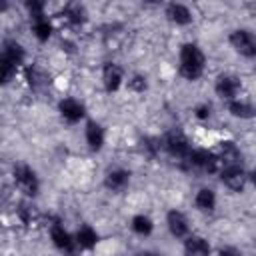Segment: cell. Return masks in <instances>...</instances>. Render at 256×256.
<instances>
[{"mask_svg": "<svg viewBox=\"0 0 256 256\" xmlns=\"http://www.w3.org/2000/svg\"><path fill=\"white\" fill-rule=\"evenodd\" d=\"M62 16H64L70 24H82V22H84V8L78 6V4H70V6L64 8Z\"/></svg>", "mask_w": 256, "mask_h": 256, "instance_id": "603a6c76", "label": "cell"}, {"mask_svg": "<svg viewBox=\"0 0 256 256\" xmlns=\"http://www.w3.org/2000/svg\"><path fill=\"white\" fill-rule=\"evenodd\" d=\"M194 204L200 212H212L216 208V194L210 188H200L194 196Z\"/></svg>", "mask_w": 256, "mask_h": 256, "instance_id": "d6986e66", "label": "cell"}, {"mask_svg": "<svg viewBox=\"0 0 256 256\" xmlns=\"http://www.w3.org/2000/svg\"><path fill=\"white\" fill-rule=\"evenodd\" d=\"M14 182L16 186L26 194V196H36L40 190V180L36 176V172L28 166V164H18L14 166Z\"/></svg>", "mask_w": 256, "mask_h": 256, "instance_id": "3957f363", "label": "cell"}, {"mask_svg": "<svg viewBox=\"0 0 256 256\" xmlns=\"http://www.w3.org/2000/svg\"><path fill=\"white\" fill-rule=\"evenodd\" d=\"M138 256H160V254H156V252H142V254H138Z\"/></svg>", "mask_w": 256, "mask_h": 256, "instance_id": "4316f807", "label": "cell"}, {"mask_svg": "<svg viewBox=\"0 0 256 256\" xmlns=\"http://www.w3.org/2000/svg\"><path fill=\"white\" fill-rule=\"evenodd\" d=\"M218 256H242V252L232 248V246H224V248L218 250Z\"/></svg>", "mask_w": 256, "mask_h": 256, "instance_id": "484cf974", "label": "cell"}, {"mask_svg": "<svg viewBox=\"0 0 256 256\" xmlns=\"http://www.w3.org/2000/svg\"><path fill=\"white\" fill-rule=\"evenodd\" d=\"M220 180L222 184L232 190V192H242L248 180L246 170L242 168V164H230V166H222L220 168Z\"/></svg>", "mask_w": 256, "mask_h": 256, "instance_id": "5b68a950", "label": "cell"}, {"mask_svg": "<svg viewBox=\"0 0 256 256\" xmlns=\"http://www.w3.org/2000/svg\"><path fill=\"white\" fill-rule=\"evenodd\" d=\"M4 8H6V4H4V2H0V10H4Z\"/></svg>", "mask_w": 256, "mask_h": 256, "instance_id": "83f0119b", "label": "cell"}, {"mask_svg": "<svg viewBox=\"0 0 256 256\" xmlns=\"http://www.w3.org/2000/svg\"><path fill=\"white\" fill-rule=\"evenodd\" d=\"M130 228H132L136 234H140V236H148V234L154 230V222H152L150 216H146V214H136V216L130 220Z\"/></svg>", "mask_w": 256, "mask_h": 256, "instance_id": "7402d4cb", "label": "cell"}, {"mask_svg": "<svg viewBox=\"0 0 256 256\" xmlns=\"http://www.w3.org/2000/svg\"><path fill=\"white\" fill-rule=\"evenodd\" d=\"M130 184V172L128 170H122V168H116V170H110L104 178V186L112 192H122L126 190V186Z\"/></svg>", "mask_w": 256, "mask_h": 256, "instance_id": "4fadbf2b", "label": "cell"}, {"mask_svg": "<svg viewBox=\"0 0 256 256\" xmlns=\"http://www.w3.org/2000/svg\"><path fill=\"white\" fill-rule=\"evenodd\" d=\"M86 144L92 152H100L104 146V128L98 122H88L86 124Z\"/></svg>", "mask_w": 256, "mask_h": 256, "instance_id": "9a60e30c", "label": "cell"}, {"mask_svg": "<svg viewBox=\"0 0 256 256\" xmlns=\"http://www.w3.org/2000/svg\"><path fill=\"white\" fill-rule=\"evenodd\" d=\"M166 224L172 236L176 238H186L188 236V220L180 210H170L166 214Z\"/></svg>", "mask_w": 256, "mask_h": 256, "instance_id": "7c38bea8", "label": "cell"}, {"mask_svg": "<svg viewBox=\"0 0 256 256\" xmlns=\"http://www.w3.org/2000/svg\"><path fill=\"white\" fill-rule=\"evenodd\" d=\"M228 112L234 116V118H242V120H248L254 116V106L246 100H240V98H234L228 102Z\"/></svg>", "mask_w": 256, "mask_h": 256, "instance_id": "ffe728a7", "label": "cell"}, {"mask_svg": "<svg viewBox=\"0 0 256 256\" xmlns=\"http://www.w3.org/2000/svg\"><path fill=\"white\" fill-rule=\"evenodd\" d=\"M220 166H230V164H242V154L234 142H222L220 152L216 154Z\"/></svg>", "mask_w": 256, "mask_h": 256, "instance_id": "2e32d148", "label": "cell"}, {"mask_svg": "<svg viewBox=\"0 0 256 256\" xmlns=\"http://www.w3.org/2000/svg\"><path fill=\"white\" fill-rule=\"evenodd\" d=\"M74 240H76V246H78L80 250H92V248L98 244V232H96L92 226L84 224V226L78 228Z\"/></svg>", "mask_w": 256, "mask_h": 256, "instance_id": "e0dca14e", "label": "cell"}, {"mask_svg": "<svg viewBox=\"0 0 256 256\" xmlns=\"http://www.w3.org/2000/svg\"><path fill=\"white\" fill-rule=\"evenodd\" d=\"M24 62V48L16 40H6L0 48V84H8Z\"/></svg>", "mask_w": 256, "mask_h": 256, "instance_id": "7a4b0ae2", "label": "cell"}, {"mask_svg": "<svg viewBox=\"0 0 256 256\" xmlns=\"http://www.w3.org/2000/svg\"><path fill=\"white\" fill-rule=\"evenodd\" d=\"M184 254L186 256H210V244L202 236H186L184 240Z\"/></svg>", "mask_w": 256, "mask_h": 256, "instance_id": "5bb4252c", "label": "cell"}, {"mask_svg": "<svg viewBox=\"0 0 256 256\" xmlns=\"http://www.w3.org/2000/svg\"><path fill=\"white\" fill-rule=\"evenodd\" d=\"M194 114H196V118H200V120H206V118L210 116V106H208V104H200V106H196Z\"/></svg>", "mask_w": 256, "mask_h": 256, "instance_id": "d4e9b609", "label": "cell"}, {"mask_svg": "<svg viewBox=\"0 0 256 256\" xmlns=\"http://www.w3.org/2000/svg\"><path fill=\"white\" fill-rule=\"evenodd\" d=\"M32 32H34V36H36L40 42H46V40L50 38V34H52V24H50V20H48L46 16H36V18H32Z\"/></svg>", "mask_w": 256, "mask_h": 256, "instance_id": "44dd1931", "label": "cell"}, {"mask_svg": "<svg viewBox=\"0 0 256 256\" xmlns=\"http://www.w3.org/2000/svg\"><path fill=\"white\" fill-rule=\"evenodd\" d=\"M238 92H240V80L236 76H232V74L218 76V80H216V94L220 98L230 102V100H234L238 96Z\"/></svg>", "mask_w": 256, "mask_h": 256, "instance_id": "30bf717a", "label": "cell"}, {"mask_svg": "<svg viewBox=\"0 0 256 256\" xmlns=\"http://www.w3.org/2000/svg\"><path fill=\"white\" fill-rule=\"evenodd\" d=\"M58 110H60L62 118H64L66 122H70V124L80 122V120L84 118V114H86L84 104H82L80 100H76V98H64V100H60Z\"/></svg>", "mask_w": 256, "mask_h": 256, "instance_id": "9c48e42d", "label": "cell"}, {"mask_svg": "<svg viewBox=\"0 0 256 256\" xmlns=\"http://www.w3.org/2000/svg\"><path fill=\"white\" fill-rule=\"evenodd\" d=\"M122 80H124L122 68L114 62H106L104 68H102V84H104L106 92H116L120 88Z\"/></svg>", "mask_w": 256, "mask_h": 256, "instance_id": "8fae6325", "label": "cell"}, {"mask_svg": "<svg viewBox=\"0 0 256 256\" xmlns=\"http://www.w3.org/2000/svg\"><path fill=\"white\" fill-rule=\"evenodd\" d=\"M186 162H188L192 168L202 170V172H208V174H212V172H216V170L220 168L218 156H216L214 152L206 150V148H196V150H190V154H188Z\"/></svg>", "mask_w": 256, "mask_h": 256, "instance_id": "277c9868", "label": "cell"}, {"mask_svg": "<svg viewBox=\"0 0 256 256\" xmlns=\"http://www.w3.org/2000/svg\"><path fill=\"white\" fill-rule=\"evenodd\" d=\"M50 238H52V244L60 252H64L66 256H74L76 254V250H78L76 240H74V236L68 230H64V226L60 222H54L50 226Z\"/></svg>", "mask_w": 256, "mask_h": 256, "instance_id": "8992f818", "label": "cell"}, {"mask_svg": "<svg viewBox=\"0 0 256 256\" xmlns=\"http://www.w3.org/2000/svg\"><path fill=\"white\" fill-rule=\"evenodd\" d=\"M166 16H168L170 22H174L178 26H186V24L192 22V12L184 4H176V2L166 6Z\"/></svg>", "mask_w": 256, "mask_h": 256, "instance_id": "ac0fdd59", "label": "cell"}, {"mask_svg": "<svg viewBox=\"0 0 256 256\" xmlns=\"http://www.w3.org/2000/svg\"><path fill=\"white\" fill-rule=\"evenodd\" d=\"M162 146L166 148V152H168L172 158H178V160H186L188 154H190V150H192L190 144H188V140H186L180 132H170V134H166Z\"/></svg>", "mask_w": 256, "mask_h": 256, "instance_id": "ba28073f", "label": "cell"}, {"mask_svg": "<svg viewBox=\"0 0 256 256\" xmlns=\"http://www.w3.org/2000/svg\"><path fill=\"white\" fill-rule=\"evenodd\" d=\"M230 44L244 58H254L256 56V40H254V34L248 32V30H242V28L234 30L230 34Z\"/></svg>", "mask_w": 256, "mask_h": 256, "instance_id": "52a82bcc", "label": "cell"}, {"mask_svg": "<svg viewBox=\"0 0 256 256\" xmlns=\"http://www.w3.org/2000/svg\"><path fill=\"white\" fill-rule=\"evenodd\" d=\"M204 52L196 46V44H184L180 48V64H178V72L182 78L186 80H198L204 72Z\"/></svg>", "mask_w": 256, "mask_h": 256, "instance_id": "6da1fadb", "label": "cell"}, {"mask_svg": "<svg viewBox=\"0 0 256 256\" xmlns=\"http://www.w3.org/2000/svg\"><path fill=\"white\" fill-rule=\"evenodd\" d=\"M128 88H130V90H134V92H144V90L148 88V82H146V78H144V76L136 74V76H132V78L128 80Z\"/></svg>", "mask_w": 256, "mask_h": 256, "instance_id": "cb8c5ba5", "label": "cell"}]
</instances>
